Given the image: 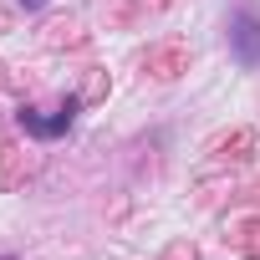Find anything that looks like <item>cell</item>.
Masks as SVG:
<instances>
[{
    "label": "cell",
    "instance_id": "cell-2",
    "mask_svg": "<svg viewBox=\"0 0 260 260\" xmlns=\"http://www.w3.org/2000/svg\"><path fill=\"white\" fill-rule=\"evenodd\" d=\"M235 46H240V56H260V26L250 16L235 21Z\"/></svg>",
    "mask_w": 260,
    "mask_h": 260
},
{
    "label": "cell",
    "instance_id": "cell-3",
    "mask_svg": "<svg viewBox=\"0 0 260 260\" xmlns=\"http://www.w3.org/2000/svg\"><path fill=\"white\" fill-rule=\"evenodd\" d=\"M26 6H46V0H26Z\"/></svg>",
    "mask_w": 260,
    "mask_h": 260
},
{
    "label": "cell",
    "instance_id": "cell-1",
    "mask_svg": "<svg viewBox=\"0 0 260 260\" xmlns=\"http://www.w3.org/2000/svg\"><path fill=\"white\" fill-rule=\"evenodd\" d=\"M72 102H61V107H51V117L46 112H36V107H21V127L26 133H36V138H56V133H67L72 127Z\"/></svg>",
    "mask_w": 260,
    "mask_h": 260
},
{
    "label": "cell",
    "instance_id": "cell-4",
    "mask_svg": "<svg viewBox=\"0 0 260 260\" xmlns=\"http://www.w3.org/2000/svg\"><path fill=\"white\" fill-rule=\"evenodd\" d=\"M6 260H11V255H6Z\"/></svg>",
    "mask_w": 260,
    "mask_h": 260
}]
</instances>
